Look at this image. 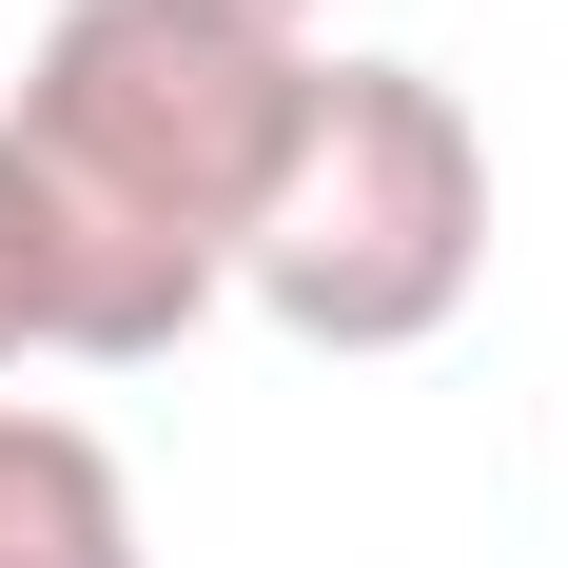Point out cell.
<instances>
[{"mask_svg":"<svg viewBox=\"0 0 568 568\" xmlns=\"http://www.w3.org/2000/svg\"><path fill=\"white\" fill-rule=\"evenodd\" d=\"M490 275V138L432 59H314L275 196L235 235V294L294 353H432Z\"/></svg>","mask_w":568,"mask_h":568,"instance_id":"2","label":"cell"},{"mask_svg":"<svg viewBox=\"0 0 568 568\" xmlns=\"http://www.w3.org/2000/svg\"><path fill=\"white\" fill-rule=\"evenodd\" d=\"M20 353H59V235H40L20 138H0V373H20Z\"/></svg>","mask_w":568,"mask_h":568,"instance_id":"4","label":"cell"},{"mask_svg":"<svg viewBox=\"0 0 568 568\" xmlns=\"http://www.w3.org/2000/svg\"><path fill=\"white\" fill-rule=\"evenodd\" d=\"M314 99V40L216 20V0H59L20 59V176L59 235V353L138 373L235 294V235L275 196V138Z\"/></svg>","mask_w":568,"mask_h":568,"instance_id":"1","label":"cell"},{"mask_svg":"<svg viewBox=\"0 0 568 568\" xmlns=\"http://www.w3.org/2000/svg\"><path fill=\"white\" fill-rule=\"evenodd\" d=\"M0 568H138V470H118V432L0 393Z\"/></svg>","mask_w":568,"mask_h":568,"instance_id":"3","label":"cell"},{"mask_svg":"<svg viewBox=\"0 0 568 568\" xmlns=\"http://www.w3.org/2000/svg\"><path fill=\"white\" fill-rule=\"evenodd\" d=\"M216 20H275V40H314V20H334V0H216Z\"/></svg>","mask_w":568,"mask_h":568,"instance_id":"5","label":"cell"}]
</instances>
